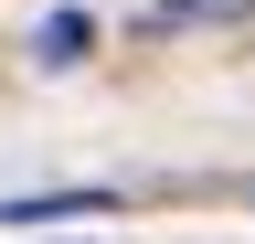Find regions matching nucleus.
<instances>
[{"label": "nucleus", "instance_id": "nucleus-2", "mask_svg": "<svg viewBox=\"0 0 255 244\" xmlns=\"http://www.w3.org/2000/svg\"><path fill=\"white\" fill-rule=\"evenodd\" d=\"M32 53H43V64H85V53H96V21L85 11H53L43 32H32Z\"/></svg>", "mask_w": 255, "mask_h": 244}, {"label": "nucleus", "instance_id": "nucleus-1", "mask_svg": "<svg viewBox=\"0 0 255 244\" xmlns=\"http://www.w3.org/2000/svg\"><path fill=\"white\" fill-rule=\"evenodd\" d=\"M255 0H138V32H213V21H245Z\"/></svg>", "mask_w": 255, "mask_h": 244}]
</instances>
